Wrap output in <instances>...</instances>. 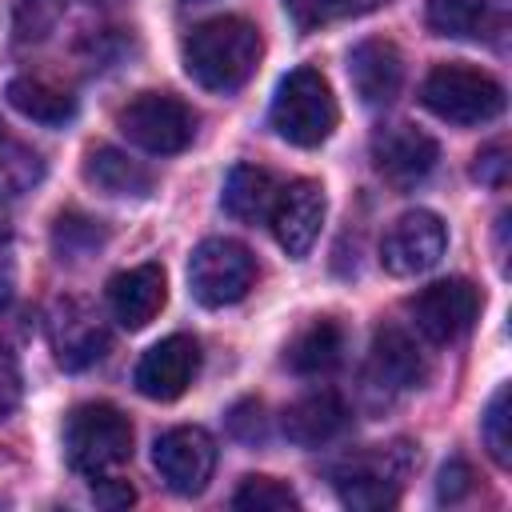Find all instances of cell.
Returning a JSON list of instances; mask_svg holds the SVG:
<instances>
[{"mask_svg":"<svg viewBox=\"0 0 512 512\" xmlns=\"http://www.w3.org/2000/svg\"><path fill=\"white\" fill-rule=\"evenodd\" d=\"M260 32L244 16H212L184 36V72L208 92H236L260 64Z\"/></svg>","mask_w":512,"mask_h":512,"instance_id":"cell-1","label":"cell"},{"mask_svg":"<svg viewBox=\"0 0 512 512\" xmlns=\"http://www.w3.org/2000/svg\"><path fill=\"white\" fill-rule=\"evenodd\" d=\"M268 120L280 140L296 148H316L336 128V96L316 68H292L272 96Z\"/></svg>","mask_w":512,"mask_h":512,"instance_id":"cell-2","label":"cell"},{"mask_svg":"<svg viewBox=\"0 0 512 512\" xmlns=\"http://www.w3.org/2000/svg\"><path fill=\"white\" fill-rule=\"evenodd\" d=\"M420 100L432 116L448 120V124H488L504 112V84L472 64H436L424 84H420Z\"/></svg>","mask_w":512,"mask_h":512,"instance_id":"cell-3","label":"cell"},{"mask_svg":"<svg viewBox=\"0 0 512 512\" xmlns=\"http://www.w3.org/2000/svg\"><path fill=\"white\" fill-rule=\"evenodd\" d=\"M68 464L84 476H108L132 456V424L116 404H80L64 424Z\"/></svg>","mask_w":512,"mask_h":512,"instance_id":"cell-4","label":"cell"},{"mask_svg":"<svg viewBox=\"0 0 512 512\" xmlns=\"http://www.w3.org/2000/svg\"><path fill=\"white\" fill-rule=\"evenodd\" d=\"M408 468H412V448L408 444L356 452V456H344L332 468V488H336L340 504H348L356 512H380V508L396 504Z\"/></svg>","mask_w":512,"mask_h":512,"instance_id":"cell-5","label":"cell"},{"mask_svg":"<svg viewBox=\"0 0 512 512\" xmlns=\"http://www.w3.org/2000/svg\"><path fill=\"white\" fill-rule=\"evenodd\" d=\"M256 284V256L228 236H208L188 260V288L204 308H224L248 296Z\"/></svg>","mask_w":512,"mask_h":512,"instance_id":"cell-6","label":"cell"},{"mask_svg":"<svg viewBox=\"0 0 512 512\" xmlns=\"http://www.w3.org/2000/svg\"><path fill=\"white\" fill-rule=\"evenodd\" d=\"M120 132L156 156L184 152L196 136V112L172 92H140L120 108Z\"/></svg>","mask_w":512,"mask_h":512,"instance_id":"cell-7","label":"cell"},{"mask_svg":"<svg viewBox=\"0 0 512 512\" xmlns=\"http://www.w3.org/2000/svg\"><path fill=\"white\" fill-rule=\"evenodd\" d=\"M408 312H412V324L420 328L424 340L452 344L472 328V320L480 312V288L472 280H464V276L436 280V284L420 288L408 300Z\"/></svg>","mask_w":512,"mask_h":512,"instance_id":"cell-8","label":"cell"},{"mask_svg":"<svg viewBox=\"0 0 512 512\" xmlns=\"http://www.w3.org/2000/svg\"><path fill=\"white\" fill-rule=\"evenodd\" d=\"M48 344L56 352V364L64 372H84L96 360H104L112 336L100 320V312L80 300V296H64L52 304L48 312Z\"/></svg>","mask_w":512,"mask_h":512,"instance_id":"cell-9","label":"cell"},{"mask_svg":"<svg viewBox=\"0 0 512 512\" xmlns=\"http://www.w3.org/2000/svg\"><path fill=\"white\" fill-rule=\"evenodd\" d=\"M152 464L160 472V480L176 492V496H196L208 488L212 480V468H216V440L196 428V424H184V428H168L156 448H152Z\"/></svg>","mask_w":512,"mask_h":512,"instance_id":"cell-10","label":"cell"},{"mask_svg":"<svg viewBox=\"0 0 512 512\" xmlns=\"http://www.w3.org/2000/svg\"><path fill=\"white\" fill-rule=\"evenodd\" d=\"M444 244H448V228L436 212L428 208H416V212H404L380 240V264L392 272V276H420L428 268L440 264L444 256Z\"/></svg>","mask_w":512,"mask_h":512,"instance_id":"cell-11","label":"cell"},{"mask_svg":"<svg viewBox=\"0 0 512 512\" xmlns=\"http://www.w3.org/2000/svg\"><path fill=\"white\" fill-rule=\"evenodd\" d=\"M440 160V148L416 124H384L372 136V164L392 188H416Z\"/></svg>","mask_w":512,"mask_h":512,"instance_id":"cell-12","label":"cell"},{"mask_svg":"<svg viewBox=\"0 0 512 512\" xmlns=\"http://www.w3.org/2000/svg\"><path fill=\"white\" fill-rule=\"evenodd\" d=\"M272 236L288 256H308V248L320 236L324 224V188L316 180H292L276 192V204L268 212Z\"/></svg>","mask_w":512,"mask_h":512,"instance_id":"cell-13","label":"cell"},{"mask_svg":"<svg viewBox=\"0 0 512 512\" xmlns=\"http://www.w3.org/2000/svg\"><path fill=\"white\" fill-rule=\"evenodd\" d=\"M200 372V344L184 332L152 344L136 364V388L148 400H176Z\"/></svg>","mask_w":512,"mask_h":512,"instance_id":"cell-14","label":"cell"},{"mask_svg":"<svg viewBox=\"0 0 512 512\" xmlns=\"http://www.w3.org/2000/svg\"><path fill=\"white\" fill-rule=\"evenodd\" d=\"M364 380H368V388L380 392V396H400V392L420 388V380H424V360H420L412 336L400 332V328H380V332L372 336V352H368Z\"/></svg>","mask_w":512,"mask_h":512,"instance_id":"cell-15","label":"cell"},{"mask_svg":"<svg viewBox=\"0 0 512 512\" xmlns=\"http://www.w3.org/2000/svg\"><path fill=\"white\" fill-rule=\"evenodd\" d=\"M348 80L356 96L372 108L392 104L404 84V56L392 40H360L348 52Z\"/></svg>","mask_w":512,"mask_h":512,"instance_id":"cell-16","label":"cell"},{"mask_svg":"<svg viewBox=\"0 0 512 512\" xmlns=\"http://www.w3.org/2000/svg\"><path fill=\"white\" fill-rule=\"evenodd\" d=\"M344 424H348V404L332 388H312V392L296 396L280 416L284 436L300 448H320V444L336 440L344 432Z\"/></svg>","mask_w":512,"mask_h":512,"instance_id":"cell-17","label":"cell"},{"mask_svg":"<svg viewBox=\"0 0 512 512\" xmlns=\"http://www.w3.org/2000/svg\"><path fill=\"white\" fill-rule=\"evenodd\" d=\"M164 296H168V280L160 264H136L108 280V308L128 332L152 324L156 312L164 308Z\"/></svg>","mask_w":512,"mask_h":512,"instance_id":"cell-18","label":"cell"},{"mask_svg":"<svg viewBox=\"0 0 512 512\" xmlns=\"http://www.w3.org/2000/svg\"><path fill=\"white\" fill-rule=\"evenodd\" d=\"M344 348H348L344 328H340L332 316H320V320H312L308 328L296 332V340H292L288 352H284V364H288L296 376H324V372L340 368Z\"/></svg>","mask_w":512,"mask_h":512,"instance_id":"cell-19","label":"cell"},{"mask_svg":"<svg viewBox=\"0 0 512 512\" xmlns=\"http://www.w3.org/2000/svg\"><path fill=\"white\" fill-rule=\"evenodd\" d=\"M276 192H280V184H276V176L268 172V168H256V164H236L232 172H228V180H224V212L232 216V220H240V224H260V220H268V212H272V204H276Z\"/></svg>","mask_w":512,"mask_h":512,"instance_id":"cell-20","label":"cell"},{"mask_svg":"<svg viewBox=\"0 0 512 512\" xmlns=\"http://www.w3.org/2000/svg\"><path fill=\"white\" fill-rule=\"evenodd\" d=\"M84 180L96 184L108 196H148L152 192V172L140 160H132L128 152L112 148V144H100V148L88 152Z\"/></svg>","mask_w":512,"mask_h":512,"instance_id":"cell-21","label":"cell"},{"mask_svg":"<svg viewBox=\"0 0 512 512\" xmlns=\"http://www.w3.org/2000/svg\"><path fill=\"white\" fill-rule=\"evenodd\" d=\"M4 96H8V104L20 116H28L36 124H68L76 116V96L68 88H60V84L44 80V76H16V80H8Z\"/></svg>","mask_w":512,"mask_h":512,"instance_id":"cell-22","label":"cell"},{"mask_svg":"<svg viewBox=\"0 0 512 512\" xmlns=\"http://www.w3.org/2000/svg\"><path fill=\"white\" fill-rule=\"evenodd\" d=\"M44 176V160L20 144L16 136H4L0 132V208L24 192H32V184Z\"/></svg>","mask_w":512,"mask_h":512,"instance_id":"cell-23","label":"cell"},{"mask_svg":"<svg viewBox=\"0 0 512 512\" xmlns=\"http://www.w3.org/2000/svg\"><path fill=\"white\" fill-rule=\"evenodd\" d=\"M488 8L492 0H428V28L436 36H452V40H464V36H480L484 24H488Z\"/></svg>","mask_w":512,"mask_h":512,"instance_id":"cell-24","label":"cell"},{"mask_svg":"<svg viewBox=\"0 0 512 512\" xmlns=\"http://www.w3.org/2000/svg\"><path fill=\"white\" fill-rule=\"evenodd\" d=\"M68 0H12V36L16 44H40L56 32Z\"/></svg>","mask_w":512,"mask_h":512,"instance_id":"cell-25","label":"cell"},{"mask_svg":"<svg viewBox=\"0 0 512 512\" xmlns=\"http://www.w3.org/2000/svg\"><path fill=\"white\" fill-rule=\"evenodd\" d=\"M512 416H508V384H500L496 392H492V400H488V408H484V420H480V436H484V448H488V456L500 464V468H508L512 464Z\"/></svg>","mask_w":512,"mask_h":512,"instance_id":"cell-26","label":"cell"},{"mask_svg":"<svg viewBox=\"0 0 512 512\" xmlns=\"http://www.w3.org/2000/svg\"><path fill=\"white\" fill-rule=\"evenodd\" d=\"M296 504H300L296 492L272 476H248L232 496V508H244V512H288Z\"/></svg>","mask_w":512,"mask_h":512,"instance_id":"cell-27","label":"cell"},{"mask_svg":"<svg viewBox=\"0 0 512 512\" xmlns=\"http://www.w3.org/2000/svg\"><path fill=\"white\" fill-rule=\"evenodd\" d=\"M100 240H104L100 220H88V216H76V212L60 216L56 228H52V248L60 252V260H64V256H68V260H80V256H88L92 248H100Z\"/></svg>","mask_w":512,"mask_h":512,"instance_id":"cell-28","label":"cell"},{"mask_svg":"<svg viewBox=\"0 0 512 512\" xmlns=\"http://www.w3.org/2000/svg\"><path fill=\"white\" fill-rule=\"evenodd\" d=\"M284 8L300 32H312L328 20H336L344 12V0H284Z\"/></svg>","mask_w":512,"mask_h":512,"instance_id":"cell-29","label":"cell"},{"mask_svg":"<svg viewBox=\"0 0 512 512\" xmlns=\"http://www.w3.org/2000/svg\"><path fill=\"white\" fill-rule=\"evenodd\" d=\"M472 176H476L480 184L500 188L504 176H508V144H504V140H492L488 148H480V152H476V164H472Z\"/></svg>","mask_w":512,"mask_h":512,"instance_id":"cell-30","label":"cell"},{"mask_svg":"<svg viewBox=\"0 0 512 512\" xmlns=\"http://www.w3.org/2000/svg\"><path fill=\"white\" fill-rule=\"evenodd\" d=\"M20 396H24V380H20V364H16V356L0 344V420L4 416H12L16 412V404H20Z\"/></svg>","mask_w":512,"mask_h":512,"instance_id":"cell-31","label":"cell"},{"mask_svg":"<svg viewBox=\"0 0 512 512\" xmlns=\"http://www.w3.org/2000/svg\"><path fill=\"white\" fill-rule=\"evenodd\" d=\"M472 468L464 464V460H448L444 468H440V480H436V496L444 500V504H456V500H464L468 492H472Z\"/></svg>","mask_w":512,"mask_h":512,"instance_id":"cell-32","label":"cell"},{"mask_svg":"<svg viewBox=\"0 0 512 512\" xmlns=\"http://www.w3.org/2000/svg\"><path fill=\"white\" fill-rule=\"evenodd\" d=\"M228 428H232V436H240V440H260V436H264V408H260V400L236 404L232 416H228Z\"/></svg>","mask_w":512,"mask_h":512,"instance_id":"cell-33","label":"cell"},{"mask_svg":"<svg viewBox=\"0 0 512 512\" xmlns=\"http://www.w3.org/2000/svg\"><path fill=\"white\" fill-rule=\"evenodd\" d=\"M92 500H96L100 508H128V504L136 500V492H132L128 480H116V476L108 472V476H96V484H92Z\"/></svg>","mask_w":512,"mask_h":512,"instance_id":"cell-34","label":"cell"},{"mask_svg":"<svg viewBox=\"0 0 512 512\" xmlns=\"http://www.w3.org/2000/svg\"><path fill=\"white\" fill-rule=\"evenodd\" d=\"M380 4H388V0H344V12H372Z\"/></svg>","mask_w":512,"mask_h":512,"instance_id":"cell-35","label":"cell"},{"mask_svg":"<svg viewBox=\"0 0 512 512\" xmlns=\"http://www.w3.org/2000/svg\"><path fill=\"white\" fill-rule=\"evenodd\" d=\"M8 300H12V276L0 272V308H8Z\"/></svg>","mask_w":512,"mask_h":512,"instance_id":"cell-36","label":"cell"},{"mask_svg":"<svg viewBox=\"0 0 512 512\" xmlns=\"http://www.w3.org/2000/svg\"><path fill=\"white\" fill-rule=\"evenodd\" d=\"M188 4H192V0H188Z\"/></svg>","mask_w":512,"mask_h":512,"instance_id":"cell-37","label":"cell"}]
</instances>
